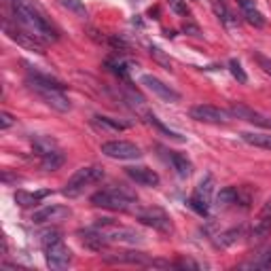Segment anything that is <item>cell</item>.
I'll return each mask as SVG.
<instances>
[{
  "label": "cell",
  "mask_w": 271,
  "mask_h": 271,
  "mask_svg": "<svg viewBox=\"0 0 271 271\" xmlns=\"http://www.w3.org/2000/svg\"><path fill=\"white\" fill-rule=\"evenodd\" d=\"M9 7H11V11H13L15 22L24 30H28L30 34H34L38 41H43L45 45L57 41L55 28L49 24L45 13L32 3V0H9Z\"/></svg>",
  "instance_id": "cell-1"
},
{
  "label": "cell",
  "mask_w": 271,
  "mask_h": 271,
  "mask_svg": "<svg viewBox=\"0 0 271 271\" xmlns=\"http://www.w3.org/2000/svg\"><path fill=\"white\" fill-rule=\"evenodd\" d=\"M26 83L32 92L43 100L47 106H51L57 113H68L70 110V102L66 98V85L57 78L49 76V74H43L38 70H28V76H26Z\"/></svg>",
  "instance_id": "cell-2"
},
{
  "label": "cell",
  "mask_w": 271,
  "mask_h": 271,
  "mask_svg": "<svg viewBox=\"0 0 271 271\" xmlns=\"http://www.w3.org/2000/svg\"><path fill=\"white\" fill-rule=\"evenodd\" d=\"M136 202H138L136 193L123 185L98 191V193L92 195V204L96 208L113 210V212H127V210H132V206H136Z\"/></svg>",
  "instance_id": "cell-3"
},
{
  "label": "cell",
  "mask_w": 271,
  "mask_h": 271,
  "mask_svg": "<svg viewBox=\"0 0 271 271\" xmlns=\"http://www.w3.org/2000/svg\"><path fill=\"white\" fill-rule=\"evenodd\" d=\"M41 242H43V248H45L47 265L51 269H66L70 263H72V250L62 242L59 231H45Z\"/></svg>",
  "instance_id": "cell-4"
},
{
  "label": "cell",
  "mask_w": 271,
  "mask_h": 271,
  "mask_svg": "<svg viewBox=\"0 0 271 271\" xmlns=\"http://www.w3.org/2000/svg\"><path fill=\"white\" fill-rule=\"evenodd\" d=\"M102 178H104V169H102V167H98V165L81 167V169H76V172L68 178V183H66V187L62 189V193H64L66 197H78L87 187L100 183Z\"/></svg>",
  "instance_id": "cell-5"
},
{
  "label": "cell",
  "mask_w": 271,
  "mask_h": 271,
  "mask_svg": "<svg viewBox=\"0 0 271 271\" xmlns=\"http://www.w3.org/2000/svg\"><path fill=\"white\" fill-rule=\"evenodd\" d=\"M94 227L102 231L110 244H134V246H136V244H142V242H144V237L140 235L138 231L129 229V227L117 225L115 220H110V218H102V220H100V223H96Z\"/></svg>",
  "instance_id": "cell-6"
},
{
  "label": "cell",
  "mask_w": 271,
  "mask_h": 271,
  "mask_svg": "<svg viewBox=\"0 0 271 271\" xmlns=\"http://www.w3.org/2000/svg\"><path fill=\"white\" fill-rule=\"evenodd\" d=\"M136 218L142 225L153 227L155 231H159V233H172L174 231L172 218H169V214L165 212L163 208H157V206L140 208V210H136Z\"/></svg>",
  "instance_id": "cell-7"
},
{
  "label": "cell",
  "mask_w": 271,
  "mask_h": 271,
  "mask_svg": "<svg viewBox=\"0 0 271 271\" xmlns=\"http://www.w3.org/2000/svg\"><path fill=\"white\" fill-rule=\"evenodd\" d=\"M191 119L195 121H202V123H214V125H225L231 121V115L229 110H223L218 106H212V104H197L189 110Z\"/></svg>",
  "instance_id": "cell-8"
},
{
  "label": "cell",
  "mask_w": 271,
  "mask_h": 271,
  "mask_svg": "<svg viewBox=\"0 0 271 271\" xmlns=\"http://www.w3.org/2000/svg\"><path fill=\"white\" fill-rule=\"evenodd\" d=\"M102 155L110 159H119V161H132V159L142 157V150L134 142H127V140H113V142L102 144Z\"/></svg>",
  "instance_id": "cell-9"
},
{
  "label": "cell",
  "mask_w": 271,
  "mask_h": 271,
  "mask_svg": "<svg viewBox=\"0 0 271 271\" xmlns=\"http://www.w3.org/2000/svg\"><path fill=\"white\" fill-rule=\"evenodd\" d=\"M5 34L11 38V41H15L17 45H22L24 49H28V51H34V53H45V43L38 41V38L34 34H30L28 30H24L22 26H11L9 22H5Z\"/></svg>",
  "instance_id": "cell-10"
},
{
  "label": "cell",
  "mask_w": 271,
  "mask_h": 271,
  "mask_svg": "<svg viewBox=\"0 0 271 271\" xmlns=\"http://www.w3.org/2000/svg\"><path fill=\"white\" fill-rule=\"evenodd\" d=\"M72 214V210L68 206H59V204H51V206H45L41 210H36L32 214V223L34 225H45V223H59V220L68 218Z\"/></svg>",
  "instance_id": "cell-11"
},
{
  "label": "cell",
  "mask_w": 271,
  "mask_h": 271,
  "mask_svg": "<svg viewBox=\"0 0 271 271\" xmlns=\"http://www.w3.org/2000/svg\"><path fill=\"white\" fill-rule=\"evenodd\" d=\"M142 85L148 89V92H153L159 100H163V102H178L180 100V94L176 92V89H172L169 85H165L161 78H157L153 74H144L142 76Z\"/></svg>",
  "instance_id": "cell-12"
},
{
  "label": "cell",
  "mask_w": 271,
  "mask_h": 271,
  "mask_svg": "<svg viewBox=\"0 0 271 271\" xmlns=\"http://www.w3.org/2000/svg\"><path fill=\"white\" fill-rule=\"evenodd\" d=\"M104 260L110 265H138V267H153V258L144 252H119V254H104Z\"/></svg>",
  "instance_id": "cell-13"
},
{
  "label": "cell",
  "mask_w": 271,
  "mask_h": 271,
  "mask_svg": "<svg viewBox=\"0 0 271 271\" xmlns=\"http://www.w3.org/2000/svg\"><path fill=\"white\" fill-rule=\"evenodd\" d=\"M250 235H252L254 242H263V239H267L271 235V202H267L260 208V212L256 214L254 223H252Z\"/></svg>",
  "instance_id": "cell-14"
},
{
  "label": "cell",
  "mask_w": 271,
  "mask_h": 271,
  "mask_svg": "<svg viewBox=\"0 0 271 271\" xmlns=\"http://www.w3.org/2000/svg\"><path fill=\"white\" fill-rule=\"evenodd\" d=\"M229 113L233 115V117H237V119H244V121L252 123V125L271 129V119L265 117V115H260V113H256L254 108H250V106H246V104H239V102L231 104V110H229Z\"/></svg>",
  "instance_id": "cell-15"
},
{
  "label": "cell",
  "mask_w": 271,
  "mask_h": 271,
  "mask_svg": "<svg viewBox=\"0 0 271 271\" xmlns=\"http://www.w3.org/2000/svg\"><path fill=\"white\" fill-rule=\"evenodd\" d=\"M125 174L134 180V183L142 185V187H157L159 185V174L155 169L144 167V165H132V167H125Z\"/></svg>",
  "instance_id": "cell-16"
},
{
  "label": "cell",
  "mask_w": 271,
  "mask_h": 271,
  "mask_svg": "<svg viewBox=\"0 0 271 271\" xmlns=\"http://www.w3.org/2000/svg\"><path fill=\"white\" fill-rule=\"evenodd\" d=\"M81 235H83V237H81V239H83V244H85L89 250H94V252H102V250L110 244L108 239H106V235H104L100 229H96V227L81 231Z\"/></svg>",
  "instance_id": "cell-17"
},
{
  "label": "cell",
  "mask_w": 271,
  "mask_h": 271,
  "mask_svg": "<svg viewBox=\"0 0 271 271\" xmlns=\"http://www.w3.org/2000/svg\"><path fill=\"white\" fill-rule=\"evenodd\" d=\"M239 3V7H242V13H244V17H246V22L250 24V26H254V28H263L265 26V17H263V13L256 9V5H254V0H237Z\"/></svg>",
  "instance_id": "cell-18"
},
{
  "label": "cell",
  "mask_w": 271,
  "mask_h": 271,
  "mask_svg": "<svg viewBox=\"0 0 271 271\" xmlns=\"http://www.w3.org/2000/svg\"><path fill=\"white\" fill-rule=\"evenodd\" d=\"M49 193H51V191H36V193H30V191H17V193H15V202L22 208H30V206H36Z\"/></svg>",
  "instance_id": "cell-19"
},
{
  "label": "cell",
  "mask_w": 271,
  "mask_h": 271,
  "mask_svg": "<svg viewBox=\"0 0 271 271\" xmlns=\"http://www.w3.org/2000/svg\"><path fill=\"white\" fill-rule=\"evenodd\" d=\"M64 161H66V157L59 148H55V150H51V153H47L45 157H41V165H43V169H47V172H55V169H59L64 165Z\"/></svg>",
  "instance_id": "cell-20"
},
{
  "label": "cell",
  "mask_w": 271,
  "mask_h": 271,
  "mask_svg": "<svg viewBox=\"0 0 271 271\" xmlns=\"http://www.w3.org/2000/svg\"><path fill=\"white\" fill-rule=\"evenodd\" d=\"M32 146H34V150H36L38 157H45L47 153H51V150L59 148L55 140L49 138V136H34V138H32Z\"/></svg>",
  "instance_id": "cell-21"
},
{
  "label": "cell",
  "mask_w": 271,
  "mask_h": 271,
  "mask_svg": "<svg viewBox=\"0 0 271 271\" xmlns=\"http://www.w3.org/2000/svg\"><path fill=\"white\" fill-rule=\"evenodd\" d=\"M169 161H172L174 169L178 172V176H191V172H193V165H191V161L185 157V155H180V153H169Z\"/></svg>",
  "instance_id": "cell-22"
},
{
  "label": "cell",
  "mask_w": 271,
  "mask_h": 271,
  "mask_svg": "<svg viewBox=\"0 0 271 271\" xmlns=\"http://www.w3.org/2000/svg\"><path fill=\"white\" fill-rule=\"evenodd\" d=\"M94 125L104 129V132H121V129H127V123H121L117 119H110V117H94Z\"/></svg>",
  "instance_id": "cell-23"
},
{
  "label": "cell",
  "mask_w": 271,
  "mask_h": 271,
  "mask_svg": "<svg viewBox=\"0 0 271 271\" xmlns=\"http://www.w3.org/2000/svg\"><path fill=\"white\" fill-rule=\"evenodd\" d=\"M242 140L246 144H252V146H258V148L271 150V134H250V132H244Z\"/></svg>",
  "instance_id": "cell-24"
},
{
  "label": "cell",
  "mask_w": 271,
  "mask_h": 271,
  "mask_svg": "<svg viewBox=\"0 0 271 271\" xmlns=\"http://www.w3.org/2000/svg\"><path fill=\"white\" fill-rule=\"evenodd\" d=\"M242 233H244V229L242 227H233V229H229V231H225V233H220L218 235V239H216V246H220V248H229V246H233L239 237H242Z\"/></svg>",
  "instance_id": "cell-25"
},
{
  "label": "cell",
  "mask_w": 271,
  "mask_h": 271,
  "mask_svg": "<svg viewBox=\"0 0 271 271\" xmlns=\"http://www.w3.org/2000/svg\"><path fill=\"white\" fill-rule=\"evenodd\" d=\"M216 202L220 206H237V187H225L218 191Z\"/></svg>",
  "instance_id": "cell-26"
},
{
  "label": "cell",
  "mask_w": 271,
  "mask_h": 271,
  "mask_svg": "<svg viewBox=\"0 0 271 271\" xmlns=\"http://www.w3.org/2000/svg\"><path fill=\"white\" fill-rule=\"evenodd\" d=\"M144 117H146V121L150 123V125H155L157 129H159V132H163L167 138H172V140H176V142H185V138L183 136H180V134H176V132H172V129H167L163 123H159V119L155 117V115H150V113H146V110H144Z\"/></svg>",
  "instance_id": "cell-27"
},
{
  "label": "cell",
  "mask_w": 271,
  "mask_h": 271,
  "mask_svg": "<svg viewBox=\"0 0 271 271\" xmlns=\"http://www.w3.org/2000/svg\"><path fill=\"white\" fill-rule=\"evenodd\" d=\"M212 189H214V178L208 174V176L202 180V183H199V187H197V191H195V197L204 199V202L210 204V195H212Z\"/></svg>",
  "instance_id": "cell-28"
},
{
  "label": "cell",
  "mask_w": 271,
  "mask_h": 271,
  "mask_svg": "<svg viewBox=\"0 0 271 271\" xmlns=\"http://www.w3.org/2000/svg\"><path fill=\"white\" fill-rule=\"evenodd\" d=\"M250 204H252V189H250L248 185L237 187V206L250 208Z\"/></svg>",
  "instance_id": "cell-29"
},
{
  "label": "cell",
  "mask_w": 271,
  "mask_h": 271,
  "mask_svg": "<svg viewBox=\"0 0 271 271\" xmlns=\"http://www.w3.org/2000/svg\"><path fill=\"white\" fill-rule=\"evenodd\" d=\"M189 206L193 208V210H195V212H197L199 216H208V214H210V204H208V202H204V199L195 197V195L189 199Z\"/></svg>",
  "instance_id": "cell-30"
},
{
  "label": "cell",
  "mask_w": 271,
  "mask_h": 271,
  "mask_svg": "<svg viewBox=\"0 0 271 271\" xmlns=\"http://www.w3.org/2000/svg\"><path fill=\"white\" fill-rule=\"evenodd\" d=\"M229 70H231V74H233L239 83H248V74L244 72V68H242V64H239L237 59H231V62H229Z\"/></svg>",
  "instance_id": "cell-31"
},
{
  "label": "cell",
  "mask_w": 271,
  "mask_h": 271,
  "mask_svg": "<svg viewBox=\"0 0 271 271\" xmlns=\"http://www.w3.org/2000/svg\"><path fill=\"white\" fill-rule=\"evenodd\" d=\"M167 5H169V9L176 13V15H180V17H185L187 13H189V7H187V0H167Z\"/></svg>",
  "instance_id": "cell-32"
},
{
  "label": "cell",
  "mask_w": 271,
  "mask_h": 271,
  "mask_svg": "<svg viewBox=\"0 0 271 271\" xmlns=\"http://www.w3.org/2000/svg\"><path fill=\"white\" fill-rule=\"evenodd\" d=\"M62 5H64L66 9H70V11L78 13L81 17H87V11H85V7L81 5V0H62Z\"/></svg>",
  "instance_id": "cell-33"
},
{
  "label": "cell",
  "mask_w": 271,
  "mask_h": 271,
  "mask_svg": "<svg viewBox=\"0 0 271 271\" xmlns=\"http://www.w3.org/2000/svg\"><path fill=\"white\" fill-rule=\"evenodd\" d=\"M252 57L256 59V62H258V66L263 68L267 74H271V59H267L265 55H260V53H252Z\"/></svg>",
  "instance_id": "cell-34"
},
{
  "label": "cell",
  "mask_w": 271,
  "mask_h": 271,
  "mask_svg": "<svg viewBox=\"0 0 271 271\" xmlns=\"http://www.w3.org/2000/svg\"><path fill=\"white\" fill-rule=\"evenodd\" d=\"M174 267H180V269H199L202 265L195 263V260H191V258H183V260H178V263H174Z\"/></svg>",
  "instance_id": "cell-35"
},
{
  "label": "cell",
  "mask_w": 271,
  "mask_h": 271,
  "mask_svg": "<svg viewBox=\"0 0 271 271\" xmlns=\"http://www.w3.org/2000/svg\"><path fill=\"white\" fill-rule=\"evenodd\" d=\"M13 123H15V121H13V117H11V115H9V113H0V127H3V129H9Z\"/></svg>",
  "instance_id": "cell-36"
},
{
  "label": "cell",
  "mask_w": 271,
  "mask_h": 271,
  "mask_svg": "<svg viewBox=\"0 0 271 271\" xmlns=\"http://www.w3.org/2000/svg\"><path fill=\"white\" fill-rule=\"evenodd\" d=\"M185 32H193V36H199V28L197 26H191V24L189 26L185 24Z\"/></svg>",
  "instance_id": "cell-37"
}]
</instances>
